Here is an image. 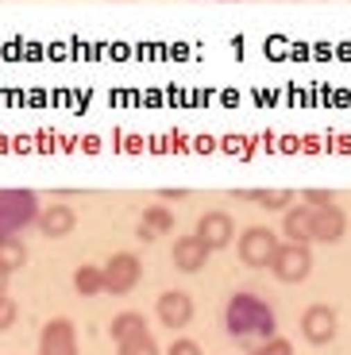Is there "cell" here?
<instances>
[{"instance_id": "5b68a950", "label": "cell", "mask_w": 351, "mask_h": 355, "mask_svg": "<svg viewBox=\"0 0 351 355\" xmlns=\"http://www.w3.org/2000/svg\"><path fill=\"white\" fill-rule=\"evenodd\" d=\"M139 278H143V266L132 251H116L105 263V290L108 293H120L123 297V293H132L139 286Z\"/></svg>"}, {"instance_id": "8992f818", "label": "cell", "mask_w": 351, "mask_h": 355, "mask_svg": "<svg viewBox=\"0 0 351 355\" xmlns=\"http://www.w3.org/2000/svg\"><path fill=\"white\" fill-rule=\"evenodd\" d=\"M301 336L309 340L313 347H325L336 340V309L325 302L309 305L305 313H301Z\"/></svg>"}, {"instance_id": "ba28073f", "label": "cell", "mask_w": 351, "mask_h": 355, "mask_svg": "<svg viewBox=\"0 0 351 355\" xmlns=\"http://www.w3.org/2000/svg\"><path fill=\"white\" fill-rule=\"evenodd\" d=\"M155 313H158V320L166 324V329H185L189 320H194V297L185 290H166V293H158V302H155Z\"/></svg>"}, {"instance_id": "4fadbf2b", "label": "cell", "mask_w": 351, "mask_h": 355, "mask_svg": "<svg viewBox=\"0 0 351 355\" xmlns=\"http://www.w3.org/2000/svg\"><path fill=\"white\" fill-rule=\"evenodd\" d=\"M282 236L290 243H313V209L309 205H293L282 213Z\"/></svg>"}, {"instance_id": "ffe728a7", "label": "cell", "mask_w": 351, "mask_h": 355, "mask_svg": "<svg viewBox=\"0 0 351 355\" xmlns=\"http://www.w3.org/2000/svg\"><path fill=\"white\" fill-rule=\"evenodd\" d=\"M19 320V305H16V297H8V293H0V332L4 329H12Z\"/></svg>"}, {"instance_id": "52a82bcc", "label": "cell", "mask_w": 351, "mask_h": 355, "mask_svg": "<svg viewBox=\"0 0 351 355\" xmlns=\"http://www.w3.org/2000/svg\"><path fill=\"white\" fill-rule=\"evenodd\" d=\"M39 355H78V329L66 317L46 320V329L39 332Z\"/></svg>"}, {"instance_id": "6da1fadb", "label": "cell", "mask_w": 351, "mask_h": 355, "mask_svg": "<svg viewBox=\"0 0 351 355\" xmlns=\"http://www.w3.org/2000/svg\"><path fill=\"white\" fill-rule=\"evenodd\" d=\"M224 329H228V336L236 340V344H243L255 352L259 344L278 336V317H274L271 302H266L263 293L239 290L224 302Z\"/></svg>"}, {"instance_id": "e0dca14e", "label": "cell", "mask_w": 351, "mask_h": 355, "mask_svg": "<svg viewBox=\"0 0 351 355\" xmlns=\"http://www.w3.org/2000/svg\"><path fill=\"white\" fill-rule=\"evenodd\" d=\"M247 201L263 205V209H278V213H286V209H293V193H286V189H247Z\"/></svg>"}, {"instance_id": "3957f363", "label": "cell", "mask_w": 351, "mask_h": 355, "mask_svg": "<svg viewBox=\"0 0 351 355\" xmlns=\"http://www.w3.org/2000/svg\"><path fill=\"white\" fill-rule=\"evenodd\" d=\"M278 232L266 228V224H255V228H243L236 236V251H239V263L251 266V270H271L274 255H278Z\"/></svg>"}, {"instance_id": "cb8c5ba5", "label": "cell", "mask_w": 351, "mask_h": 355, "mask_svg": "<svg viewBox=\"0 0 351 355\" xmlns=\"http://www.w3.org/2000/svg\"><path fill=\"white\" fill-rule=\"evenodd\" d=\"M8 282H12V270H4V266H0V293H8Z\"/></svg>"}, {"instance_id": "277c9868", "label": "cell", "mask_w": 351, "mask_h": 355, "mask_svg": "<svg viewBox=\"0 0 351 355\" xmlns=\"http://www.w3.org/2000/svg\"><path fill=\"white\" fill-rule=\"evenodd\" d=\"M271 275L278 278V282H286V286H298V282H305L309 275H313V251H309V243H282L278 248V255H274V263H271Z\"/></svg>"}, {"instance_id": "d6986e66", "label": "cell", "mask_w": 351, "mask_h": 355, "mask_svg": "<svg viewBox=\"0 0 351 355\" xmlns=\"http://www.w3.org/2000/svg\"><path fill=\"white\" fill-rule=\"evenodd\" d=\"M120 355H158V344H155V336H151V332H143V336L120 344Z\"/></svg>"}, {"instance_id": "7c38bea8", "label": "cell", "mask_w": 351, "mask_h": 355, "mask_svg": "<svg viewBox=\"0 0 351 355\" xmlns=\"http://www.w3.org/2000/svg\"><path fill=\"white\" fill-rule=\"evenodd\" d=\"M74 224H78V213H74L70 205H46L43 213H39V224L35 228L51 240H62V236H70Z\"/></svg>"}, {"instance_id": "2e32d148", "label": "cell", "mask_w": 351, "mask_h": 355, "mask_svg": "<svg viewBox=\"0 0 351 355\" xmlns=\"http://www.w3.org/2000/svg\"><path fill=\"white\" fill-rule=\"evenodd\" d=\"M74 290H78L81 297L105 293V266H78V270H74Z\"/></svg>"}, {"instance_id": "5bb4252c", "label": "cell", "mask_w": 351, "mask_h": 355, "mask_svg": "<svg viewBox=\"0 0 351 355\" xmlns=\"http://www.w3.org/2000/svg\"><path fill=\"white\" fill-rule=\"evenodd\" d=\"M170 228H174V213H170L166 205H151V209L139 213V240L143 243L158 240V236H170Z\"/></svg>"}, {"instance_id": "603a6c76", "label": "cell", "mask_w": 351, "mask_h": 355, "mask_svg": "<svg viewBox=\"0 0 351 355\" xmlns=\"http://www.w3.org/2000/svg\"><path fill=\"white\" fill-rule=\"evenodd\" d=\"M166 355H201V344H197V340H189V336H178L174 344H170Z\"/></svg>"}, {"instance_id": "30bf717a", "label": "cell", "mask_w": 351, "mask_h": 355, "mask_svg": "<svg viewBox=\"0 0 351 355\" xmlns=\"http://www.w3.org/2000/svg\"><path fill=\"white\" fill-rule=\"evenodd\" d=\"M197 236H201V243H209V251H220L236 240V224H232L228 213L212 209V213H205L201 220H197Z\"/></svg>"}, {"instance_id": "7402d4cb", "label": "cell", "mask_w": 351, "mask_h": 355, "mask_svg": "<svg viewBox=\"0 0 351 355\" xmlns=\"http://www.w3.org/2000/svg\"><path fill=\"white\" fill-rule=\"evenodd\" d=\"M305 205L309 209H325V205H336L332 189H305Z\"/></svg>"}, {"instance_id": "7a4b0ae2", "label": "cell", "mask_w": 351, "mask_h": 355, "mask_svg": "<svg viewBox=\"0 0 351 355\" xmlns=\"http://www.w3.org/2000/svg\"><path fill=\"white\" fill-rule=\"evenodd\" d=\"M43 205L31 189H0V240H19V232L39 224Z\"/></svg>"}, {"instance_id": "44dd1931", "label": "cell", "mask_w": 351, "mask_h": 355, "mask_svg": "<svg viewBox=\"0 0 351 355\" xmlns=\"http://www.w3.org/2000/svg\"><path fill=\"white\" fill-rule=\"evenodd\" d=\"M251 355H293V344L286 336H274V340H266V344H259Z\"/></svg>"}, {"instance_id": "ac0fdd59", "label": "cell", "mask_w": 351, "mask_h": 355, "mask_svg": "<svg viewBox=\"0 0 351 355\" xmlns=\"http://www.w3.org/2000/svg\"><path fill=\"white\" fill-rule=\"evenodd\" d=\"M24 263H27V248H24V243H19V240H0V266H4V270L16 275Z\"/></svg>"}, {"instance_id": "8fae6325", "label": "cell", "mask_w": 351, "mask_h": 355, "mask_svg": "<svg viewBox=\"0 0 351 355\" xmlns=\"http://www.w3.org/2000/svg\"><path fill=\"white\" fill-rule=\"evenodd\" d=\"M343 232H348V213L340 205L313 209V243H336L343 240Z\"/></svg>"}, {"instance_id": "9c48e42d", "label": "cell", "mask_w": 351, "mask_h": 355, "mask_svg": "<svg viewBox=\"0 0 351 355\" xmlns=\"http://www.w3.org/2000/svg\"><path fill=\"white\" fill-rule=\"evenodd\" d=\"M170 255H174V266L178 270H182V275H197V270H205V263H209V243H201V236H178L174 240V251H170Z\"/></svg>"}, {"instance_id": "9a60e30c", "label": "cell", "mask_w": 351, "mask_h": 355, "mask_svg": "<svg viewBox=\"0 0 351 355\" xmlns=\"http://www.w3.org/2000/svg\"><path fill=\"white\" fill-rule=\"evenodd\" d=\"M143 332H147V320H143L139 313H116L112 324H108V336L116 340V347L135 340V336H143Z\"/></svg>"}]
</instances>
